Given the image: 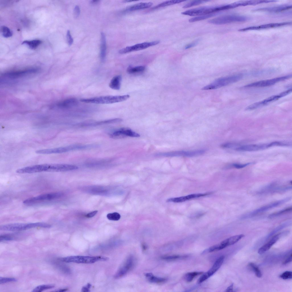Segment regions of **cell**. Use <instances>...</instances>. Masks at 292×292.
<instances>
[{
  "label": "cell",
  "instance_id": "1",
  "mask_svg": "<svg viewBox=\"0 0 292 292\" xmlns=\"http://www.w3.org/2000/svg\"><path fill=\"white\" fill-rule=\"evenodd\" d=\"M130 97L129 95L122 96H107L88 98H82L80 100L82 102L98 104H111L126 100Z\"/></svg>",
  "mask_w": 292,
  "mask_h": 292
},
{
  "label": "cell",
  "instance_id": "2",
  "mask_svg": "<svg viewBox=\"0 0 292 292\" xmlns=\"http://www.w3.org/2000/svg\"><path fill=\"white\" fill-rule=\"evenodd\" d=\"M51 226L48 224L43 222L29 223H15L5 224L0 226L1 230L19 231L33 228L40 227L45 228H50Z\"/></svg>",
  "mask_w": 292,
  "mask_h": 292
},
{
  "label": "cell",
  "instance_id": "3",
  "mask_svg": "<svg viewBox=\"0 0 292 292\" xmlns=\"http://www.w3.org/2000/svg\"><path fill=\"white\" fill-rule=\"evenodd\" d=\"M243 74H239L218 78L204 87L202 90H208L217 89L227 86L240 80L243 78Z\"/></svg>",
  "mask_w": 292,
  "mask_h": 292
},
{
  "label": "cell",
  "instance_id": "4",
  "mask_svg": "<svg viewBox=\"0 0 292 292\" xmlns=\"http://www.w3.org/2000/svg\"><path fill=\"white\" fill-rule=\"evenodd\" d=\"M224 10H226L225 5L200 7L186 11L182 12L181 14L190 16H198L216 13Z\"/></svg>",
  "mask_w": 292,
  "mask_h": 292
},
{
  "label": "cell",
  "instance_id": "5",
  "mask_svg": "<svg viewBox=\"0 0 292 292\" xmlns=\"http://www.w3.org/2000/svg\"><path fill=\"white\" fill-rule=\"evenodd\" d=\"M38 71V69L35 68L10 71L3 73L1 77L2 80H13L36 74Z\"/></svg>",
  "mask_w": 292,
  "mask_h": 292
},
{
  "label": "cell",
  "instance_id": "6",
  "mask_svg": "<svg viewBox=\"0 0 292 292\" xmlns=\"http://www.w3.org/2000/svg\"><path fill=\"white\" fill-rule=\"evenodd\" d=\"M108 259V257L102 256H73L62 258L60 260L66 263H92L98 261H106Z\"/></svg>",
  "mask_w": 292,
  "mask_h": 292
},
{
  "label": "cell",
  "instance_id": "7",
  "mask_svg": "<svg viewBox=\"0 0 292 292\" xmlns=\"http://www.w3.org/2000/svg\"><path fill=\"white\" fill-rule=\"evenodd\" d=\"M248 19L246 16L237 15H228L221 16L210 20L208 23L215 25H220L235 22H242Z\"/></svg>",
  "mask_w": 292,
  "mask_h": 292
},
{
  "label": "cell",
  "instance_id": "8",
  "mask_svg": "<svg viewBox=\"0 0 292 292\" xmlns=\"http://www.w3.org/2000/svg\"><path fill=\"white\" fill-rule=\"evenodd\" d=\"M62 194L55 192L44 194L27 199L23 201L24 204L30 205L45 201H50L60 198Z\"/></svg>",
  "mask_w": 292,
  "mask_h": 292
},
{
  "label": "cell",
  "instance_id": "9",
  "mask_svg": "<svg viewBox=\"0 0 292 292\" xmlns=\"http://www.w3.org/2000/svg\"><path fill=\"white\" fill-rule=\"evenodd\" d=\"M291 92V90L289 89L278 95L272 96L263 100L252 104L246 107L245 110H251L265 106L272 102L275 101L280 98L287 96Z\"/></svg>",
  "mask_w": 292,
  "mask_h": 292
},
{
  "label": "cell",
  "instance_id": "10",
  "mask_svg": "<svg viewBox=\"0 0 292 292\" xmlns=\"http://www.w3.org/2000/svg\"><path fill=\"white\" fill-rule=\"evenodd\" d=\"M292 77V74L276 78L270 79L263 80L250 83L244 86V87H263L273 85L279 82L284 81Z\"/></svg>",
  "mask_w": 292,
  "mask_h": 292
},
{
  "label": "cell",
  "instance_id": "11",
  "mask_svg": "<svg viewBox=\"0 0 292 292\" xmlns=\"http://www.w3.org/2000/svg\"><path fill=\"white\" fill-rule=\"evenodd\" d=\"M205 149H199L191 151H178L159 153L158 156L166 157L184 156L192 157L202 155L206 152Z\"/></svg>",
  "mask_w": 292,
  "mask_h": 292
},
{
  "label": "cell",
  "instance_id": "12",
  "mask_svg": "<svg viewBox=\"0 0 292 292\" xmlns=\"http://www.w3.org/2000/svg\"><path fill=\"white\" fill-rule=\"evenodd\" d=\"M290 197L276 201L258 208L253 211L243 216L242 218L246 219L253 217L255 215L267 211L272 208L277 207L290 200Z\"/></svg>",
  "mask_w": 292,
  "mask_h": 292
},
{
  "label": "cell",
  "instance_id": "13",
  "mask_svg": "<svg viewBox=\"0 0 292 292\" xmlns=\"http://www.w3.org/2000/svg\"><path fill=\"white\" fill-rule=\"evenodd\" d=\"M159 42V40H156L137 44L123 48L120 50L119 52L120 54H124L131 52L142 50L150 46L155 45Z\"/></svg>",
  "mask_w": 292,
  "mask_h": 292
},
{
  "label": "cell",
  "instance_id": "14",
  "mask_svg": "<svg viewBox=\"0 0 292 292\" xmlns=\"http://www.w3.org/2000/svg\"><path fill=\"white\" fill-rule=\"evenodd\" d=\"M224 259V256H222L219 257L215 262L212 267L199 278L198 281V283H200L202 282L212 275L220 267Z\"/></svg>",
  "mask_w": 292,
  "mask_h": 292
},
{
  "label": "cell",
  "instance_id": "15",
  "mask_svg": "<svg viewBox=\"0 0 292 292\" xmlns=\"http://www.w3.org/2000/svg\"><path fill=\"white\" fill-rule=\"evenodd\" d=\"M134 265V258L132 256H130L127 258L123 265L115 273L114 276L115 278H119L125 275L132 269Z\"/></svg>",
  "mask_w": 292,
  "mask_h": 292
},
{
  "label": "cell",
  "instance_id": "16",
  "mask_svg": "<svg viewBox=\"0 0 292 292\" xmlns=\"http://www.w3.org/2000/svg\"><path fill=\"white\" fill-rule=\"evenodd\" d=\"M291 22H286L281 23H271L260 25L248 27L238 30L240 31H245L250 30H259L269 28L281 27L291 24Z\"/></svg>",
  "mask_w": 292,
  "mask_h": 292
},
{
  "label": "cell",
  "instance_id": "17",
  "mask_svg": "<svg viewBox=\"0 0 292 292\" xmlns=\"http://www.w3.org/2000/svg\"><path fill=\"white\" fill-rule=\"evenodd\" d=\"M211 193V192H209L204 193L192 194L184 196L170 198L167 199L166 201L167 202H181L192 199L207 196Z\"/></svg>",
  "mask_w": 292,
  "mask_h": 292
},
{
  "label": "cell",
  "instance_id": "18",
  "mask_svg": "<svg viewBox=\"0 0 292 292\" xmlns=\"http://www.w3.org/2000/svg\"><path fill=\"white\" fill-rule=\"evenodd\" d=\"M269 143L261 144H251L236 147L235 150L240 151H252L265 149L269 147Z\"/></svg>",
  "mask_w": 292,
  "mask_h": 292
},
{
  "label": "cell",
  "instance_id": "19",
  "mask_svg": "<svg viewBox=\"0 0 292 292\" xmlns=\"http://www.w3.org/2000/svg\"><path fill=\"white\" fill-rule=\"evenodd\" d=\"M122 121V119L120 118H116L94 122H86L79 124V126L80 127L94 126L104 124L119 123Z\"/></svg>",
  "mask_w": 292,
  "mask_h": 292
},
{
  "label": "cell",
  "instance_id": "20",
  "mask_svg": "<svg viewBox=\"0 0 292 292\" xmlns=\"http://www.w3.org/2000/svg\"><path fill=\"white\" fill-rule=\"evenodd\" d=\"M291 8V5L285 4L274 7L260 8L255 9L254 11H262L271 13H278L288 10Z\"/></svg>",
  "mask_w": 292,
  "mask_h": 292
},
{
  "label": "cell",
  "instance_id": "21",
  "mask_svg": "<svg viewBox=\"0 0 292 292\" xmlns=\"http://www.w3.org/2000/svg\"><path fill=\"white\" fill-rule=\"evenodd\" d=\"M153 3L151 2H142L127 7L123 12H130L148 8L151 7Z\"/></svg>",
  "mask_w": 292,
  "mask_h": 292
},
{
  "label": "cell",
  "instance_id": "22",
  "mask_svg": "<svg viewBox=\"0 0 292 292\" xmlns=\"http://www.w3.org/2000/svg\"><path fill=\"white\" fill-rule=\"evenodd\" d=\"M78 104L77 100L74 98H69L64 100L58 103L56 106L60 108H68L74 107Z\"/></svg>",
  "mask_w": 292,
  "mask_h": 292
},
{
  "label": "cell",
  "instance_id": "23",
  "mask_svg": "<svg viewBox=\"0 0 292 292\" xmlns=\"http://www.w3.org/2000/svg\"><path fill=\"white\" fill-rule=\"evenodd\" d=\"M279 235L280 234H279L273 236L268 242L259 249L258 253L259 254H262L268 250L278 240Z\"/></svg>",
  "mask_w": 292,
  "mask_h": 292
},
{
  "label": "cell",
  "instance_id": "24",
  "mask_svg": "<svg viewBox=\"0 0 292 292\" xmlns=\"http://www.w3.org/2000/svg\"><path fill=\"white\" fill-rule=\"evenodd\" d=\"M106 38L104 33L102 32L101 33V41L100 57L102 62L105 59L106 53Z\"/></svg>",
  "mask_w": 292,
  "mask_h": 292
},
{
  "label": "cell",
  "instance_id": "25",
  "mask_svg": "<svg viewBox=\"0 0 292 292\" xmlns=\"http://www.w3.org/2000/svg\"><path fill=\"white\" fill-rule=\"evenodd\" d=\"M121 77L120 75L114 76L111 79L109 84L110 87L116 90H119L121 87Z\"/></svg>",
  "mask_w": 292,
  "mask_h": 292
},
{
  "label": "cell",
  "instance_id": "26",
  "mask_svg": "<svg viewBox=\"0 0 292 292\" xmlns=\"http://www.w3.org/2000/svg\"><path fill=\"white\" fill-rule=\"evenodd\" d=\"M118 130L125 137L127 136L132 137H139L140 136L139 134L133 131L128 128H122Z\"/></svg>",
  "mask_w": 292,
  "mask_h": 292
},
{
  "label": "cell",
  "instance_id": "27",
  "mask_svg": "<svg viewBox=\"0 0 292 292\" xmlns=\"http://www.w3.org/2000/svg\"><path fill=\"white\" fill-rule=\"evenodd\" d=\"M185 1H186L179 0L167 1L154 7L151 9V10H155L159 8L179 3Z\"/></svg>",
  "mask_w": 292,
  "mask_h": 292
},
{
  "label": "cell",
  "instance_id": "28",
  "mask_svg": "<svg viewBox=\"0 0 292 292\" xmlns=\"http://www.w3.org/2000/svg\"><path fill=\"white\" fill-rule=\"evenodd\" d=\"M145 276L148 279L149 281L152 283H162L165 282L167 280V279L165 278L157 277L154 276L151 273H146Z\"/></svg>",
  "mask_w": 292,
  "mask_h": 292
},
{
  "label": "cell",
  "instance_id": "29",
  "mask_svg": "<svg viewBox=\"0 0 292 292\" xmlns=\"http://www.w3.org/2000/svg\"><path fill=\"white\" fill-rule=\"evenodd\" d=\"M41 42V41L38 39L31 40H26L23 41L22 44H25L28 45L31 49H34L39 45Z\"/></svg>",
  "mask_w": 292,
  "mask_h": 292
},
{
  "label": "cell",
  "instance_id": "30",
  "mask_svg": "<svg viewBox=\"0 0 292 292\" xmlns=\"http://www.w3.org/2000/svg\"><path fill=\"white\" fill-rule=\"evenodd\" d=\"M218 14L216 13H215L198 16L190 19L188 21L190 23H192L199 21L202 20L212 17L215 15H216Z\"/></svg>",
  "mask_w": 292,
  "mask_h": 292
},
{
  "label": "cell",
  "instance_id": "31",
  "mask_svg": "<svg viewBox=\"0 0 292 292\" xmlns=\"http://www.w3.org/2000/svg\"><path fill=\"white\" fill-rule=\"evenodd\" d=\"M244 236V235L243 234H239L232 236L226 239L227 246L234 244Z\"/></svg>",
  "mask_w": 292,
  "mask_h": 292
},
{
  "label": "cell",
  "instance_id": "32",
  "mask_svg": "<svg viewBox=\"0 0 292 292\" xmlns=\"http://www.w3.org/2000/svg\"><path fill=\"white\" fill-rule=\"evenodd\" d=\"M145 67L143 66H139L135 67L129 66L127 68V72L129 74H132L143 72L144 70Z\"/></svg>",
  "mask_w": 292,
  "mask_h": 292
},
{
  "label": "cell",
  "instance_id": "33",
  "mask_svg": "<svg viewBox=\"0 0 292 292\" xmlns=\"http://www.w3.org/2000/svg\"><path fill=\"white\" fill-rule=\"evenodd\" d=\"M203 273L202 272H193L186 273L184 276L185 280L187 282H190L196 276Z\"/></svg>",
  "mask_w": 292,
  "mask_h": 292
},
{
  "label": "cell",
  "instance_id": "34",
  "mask_svg": "<svg viewBox=\"0 0 292 292\" xmlns=\"http://www.w3.org/2000/svg\"><path fill=\"white\" fill-rule=\"evenodd\" d=\"M1 31L2 35L5 38H9L11 36L13 33L10 29L8 27L2 26L1 27Z\"/></svg>",
  "mask_w": 292,
  "mask_h": 292
},
{
  "label": "cell",
  "instance_id": "35",
  "mask_svg": "<svg viewBox=\"0 0 292 292\" xmlns=\"http://www.w3.org/2000/svg\"><path fill=\"white\" fill-rule=\"evenodd\" d=\"M54 285H43L38 286L32 291L33 292H40L45 290L53 288Z\"/></svg>",
  "mask_w": 292,
  "mask_h": 292
},
{
  "label": "cell",
  "instance_id": "36",
  "mask_svg": "<svg viewBox=\"0 0 292 292\" xmlns=\"http://www.w3.org/2000/svg\"><path fill=\"white\" fill-rule=\"evenodd\" d=\"M292 209L291 207L285 209L279 212L271 214L269 216V218H272L283 214L289 212L291 211Z\"/></svg>",
  "mask_w": 292,
  "mask_h": 292
},
{
  "label": "cell",
  "instance_id": "37",
  "mask_svg": "<svg viewBox=\"0 0 292 292\" xmlns=\"http://www.w3.org/2000/svg\"><path fill=\"white\" fill-rule=\"evenodd\" d=\"M249 265L252 269L254 271L256 276L260 278L262 276L261 272L258 267L255 264L252 263H250Z\"/></svg>",
  "mask_w": 292,
  "mask_h": 292
},
{
  "label": "cell",
  "instance_id": "38",
  "mask_svg": "<svg viewBox=\"0 0 292 292\" xmlns=\"http://www.w3.org/2000/svg\"><path fill=\"white\" fill-rule=\"evenodd\" d=\"M209 1L208 0H196L192 1L185 4L183 7V8H187L197 5L204 3Z\"/></svg>",
  "mask_w": 292,
  "mask_h": 292
},
{
  "label": "cell",
  "instance_id": "39",
  "mask_svg": "<svg viewBox=\"0 0 292 292\" xmlns=\"http://www.w3.org/2000/svg\"><path fill=\"white\" fill-rule=\"evenodd\" d=\"M107 217L110 220L117 221L120 218L121 216L119 213L115 212L108 214L107 215Z\"/></svg>",
  "mask_w": 292,
  "mask_h": 292
},
{
  "label": "cell",
  "instance_id": "40",
  "mask_svg": "<svg viewBox=\"0 0 292 292\" xmlns=\"http://www.w3.org/2000/svg\"><path fill=\"white\" fill-rule=\"evenodd\" d=\"M17 280L14 278L0 277V284H1L9 282H16Z\"/></svg>",
  "mask_w": 292,
  "mask_h": 292
},
{
  "label": "cell",
  "instance_id": "41",
  "mask_svg": "<svg viewBox=\"0 0 292 292\" xmlns=\"http://www.w3.org/2000/svg\"><path fill=\"white\" fill-rule=\"evenodd\" d=\"M281 278L284 279H291L292 278V273L291 271H285L279 275Z\"/></svg>",
  "mask_w": 292,
  "mask_h": 292
},
{
  "label": "cell",
  "instance_id": "42",
  "mask_svg": "<svg viewBox=\"0 0 292 292\" xmlns=\"http://www.w3.org/2000/svg\"><path fill=\"white\" fill-rule=\"evenodd\" d=\"M15 239L14 237L12 236L7 234L3 235H1L0 236V241H11L14 240Z\"/></svg>",
  "mask_w": 292,
  "mask_h": 292
},
{
  "label": "cell",
  "instance_id": "43",
  "mask_svg": "<svg viewBox=\"0 0 292 292\" xmlns=\"http://www.w3.org/2000/svg\"><path fill=\"white\" fill-rule=\"evenodd\" d=\"M182 257V256L176 255L164 256L161 257L162 259L166 260H173L180 258Z\"/></svg>",
  "mask_w": 292,
  "mask_h": 292
},
{
  "label": "cell",
  "instance_id": "44",
  "mask_svg": "<svg viewBox=\"0 0 292 292\" xmlns=\"http://www.w3.org/2000/svg\"><path fill=\"white\" fill-rule=\"evenodd\" d=\"M251 164L252 163H249L244 164L234 163L231 164L230 165V167L236 169H241L244 167Z\"/></svg>",
  "mask_w": 292,
  "mask_h": 292
},
{
  "label": "cell",
  "instance_id": "45",
  "mask_svg": "<svg viewBox=\"0 0 292 292\" xmlns=\"http://www.w3.org/2000/svg\"><path fill=\"white\" fill-rule=\"evenodd\" d=\"M66 38L68 44L69 46H71L73 43V39L70 33V31L68 30L66 33Z\"/></svg>",
  "mask_w": 292,
  "mask_h": 292
},
{
  "label": "cell",
  "instance_id": "46",
  "mask_svg": "<svg viewBox=\"0 0 292 292\" xmlns=\"http://www.w3.org/2000/svg\"><path fill=\"white\" fill-rule=\"evenodd\" d=\"M73 13L75 18H77L79 16L80 14V10L78 6L76 5L74 7L73 11Z\"/></svg>",
  "mask_w": 292,
  "mask_h": 292
},
{
  "label": "cell",
  "instance_id": "47",
  "mask_svg": "<svg viewBox=\"0 0 292 292\" xmlns=\"http://www.w3.org/2000/svg\"><path fill=\"white\" fill-rule=\"evenodd\" d=\"M198 40H197L195 41L186 45L185 46V49H189L195 46L198 43Z\"/></svg>",
  "mask_w": 292,
  "mask_h": 292
},
{
  "label": "cell",
  "instance_id": "48",
  "mask_svg": "<svg viewBox=\"0 0 292 292\" xmlns=\"http://www.w3.org/2000/svg\"><path fill=\"white\" fill-rule=\"evenodd\" d=\"M91 287V285L90 283H88L86 286L82 287V290L83 292H89V289Z\"/></svg>",
  "mask_w": 292,
  "mask_h": 292
},
{
  "label": "cell",
  "instance_id": "49",
  "mask_svg": "<svg viewBox=\"0 0 292 292\" xmlns=\"http://www.w3.org/2000/svg\"><path fill=\"white\" fill-rule=\"evenodd\" d=\"M98 212V210H95L91 212L86 215V217L88 218H92Z\"/></svg>",
  "mask_w": 292,
  "mask_h": 292
},
{
  "label": "cell",
  "instance_id": "50",
  "mask_svg": "<svg viewBox=\"0 0 292 292\" xmlns=\"http://www.w3.org/2000/svg\"><path fill=\"white\" fill-rule=\"evenodd\" d=\"M292 261V254L291 255L283 261V264H286L291 262Z\"/></svg>",
  "mask_w": 292,
  "mask_h": 292
},
{
  "label": "cell",
  "instance_id": "51",
  "mask_svg": "<svg viewBox=\"0 0 292 292\" xmlns=\"http://www.w3.org/2000/svg\"><path fill=\"white\" fill-rule=\"evenodd\" d=\"M233 284H232L229 287H228L227 289H226V292H232L233 291Z\"/></svg>",
  "mask_w": 292,
  "mask_h": 292
},
{
  "label": "cell",
  "instance_id": "52",
  "mask_svg": "<svg viewBox=\"0 0 292 292\" xmlns=\"http://www.w3.org/2000/svg\"><path fill=\"white\" fill-rule=\"evenodd\" d=\"M67 290V289H60L58 290H57L56 291H58V292H64V291H66Z\"/></svg>",
  "mask_w": 292,
  "mask_h": 292
},
{
  "label": "cell",
  "instance_id": "53",
  "mask_svg": "<svg viewBox=\"0 0 292 292\" xmlns=\"http://www.w3.org/2000/svg\"><path fill=\"white\" fill-rule=\"evenodd\" d=\"M99 1V0H92V1L91 2L92 3H98Z\"/></svg>",
  "mask_w": 292,
  "mask_h": 292
},
{
  "label": "cell",
  "instance_id": "54",
  "mask_svg": "<svg viewBox=\"0 0 292 292\" xmlns=\"http://www.w3.org/2000/svg\"><path fill=\"white\" fill-rule=\"evenodd\" d=\"M142 247L143 249L144 250L146 249L147 247L145 245L143 244L142 245Z\"/></svg>",
  "mask_w": 292,
  "mask_h": 292
}]
</instances>
